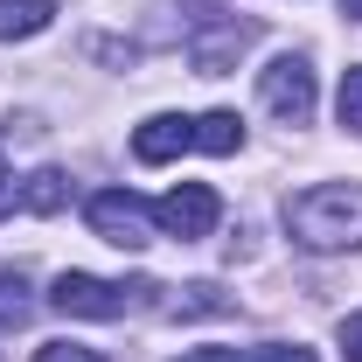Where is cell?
<instances>
[{
	"label": "cell",
	"instance_id": "obj_1",
	"mask_svg": "<svg viewBox=\"0 0 362 362\" xmlns=\"http://www.w3.org/2000/svg\"><path fill=\"white\" fill-rule=\"evenodd\" d=\"M286 230L300 251H356L362 244V188L356 181H320V188H300L286 202Z\"/></svg>",
	"mask_w": 362,
	"mask_h": 362
},
{
	"label": "cell",
	"instance_id": "obj_2",
	"mask_svg": "<svg viewBox=\"0 0 362 362\" xmlns=\"http://www.w3.org/2000/svg\"><path fill=\"white\" fill-rule=\"evenodd\" d=\"M146 293H160L153 279H133V286H119V279H98V272H63L56 286H49V307L70 320H119L133 314Z\"/></svg>",
	"mask_w": 362,
	"mask_h": 362
},
{
	"label": "cell",
	"instance_id": "obj_3",
	"mask_svg": "<svg viewBox=\"0 0 362 362\" xmlns=\"http://www.w3.org/2000/svg\"><path fill=\"white\" fill-rule=\"evenodd\" d=\"M258 105L279 126H307L314 119V63L307 56H272L258 70Z\"/></svg>",
	"mask_w": 362,
	"mask_h": 362
},
{
	"label": "cell",
	"instance_id": "obj_4",
	"mask_svg": "<svg viewBox=\"0 0 362 362\" xmlns=\"http://www.w3.org/2000/svg\"><path fill=\"white\" fill-rule=\"evenodd\" d=\"M153 223L168 230V237H181V244H195V237H209V230L223 223V195L209 181H181V188H168L153 202Z\"/></svg>",
	"mask_w": 362,
	"mask_h": 362
},
{
	"label": "cell",
	"instance_id": "obj_5",
	"mask_svg": "<svg viewBox=\"0 0 362 362\" xmlns=\"http://www.w3.org/2000/svg\"><path fill=\"white\" fill-rule=\"evenodd\" d=\"M90 230L105 237V244H119V251H146L153 244V209L139 202L133 188H105V195H90Z\"/></svg>",
	"mask_w": 362,
	"mask_h": 362
},
{
	"label": "cell",
	"instance_id": "obj_6",
	"mask_svg": "<svg viewBox=\"0 0 362 362\" xmlns=\"http://www.w3.org/2000/svg\"><path fill=\"white\" fill-rule=\"evenodd\" d=\"M258 42V21H237V14H216L209 28H195L188 35V63L202 70V77H230L237 70V56Z\"/></svg>",
	"mask_w": 362,
	"mask_h": 362
},
{
	"label": "cell",
	"instance_id": "obj_7",
	"mask_svg": "<svg viewBox=\"0 0 362 362\" xmlns=\"http://www.w3.org/2000/svg\"><path fill=\"white\" fill-rule=\"evenodd\" d=\"M188 146H195V119H181V112H153V119L133 133V160L160 168V160H175V153H188Z\"/></svg>",
	"mask_w": 362,
	"mask_h": 362
},
{
	"label": "cell",
	"instance_id": "obj_8",
	"mask_svg": "<svg viewBox=\"0 0 362 362\" xmlns=\"http://www.w3.org/2000/svg\"><path fill=\"white\" fill-rule=\"evenodd\" d=\"M14 202H21L28 216H56V209L70 202V175H63V168H35V175L14 188Z\"/></svg>",
	"mask_w": 362,
	"mask_h": 362
},
{
	"label": "cell",
	"instance_id": "obj_9",
	"mask_svg": "<svg viewBox=\"0 0 362 362\" xmlns=\"http://www.w3.org/2000/svg\"><path fill=\"white\" fill-rule=\"evenodd\" d=\"M56 21V0H0V42H28Z\"/></svg>",
	"mask_w": 362,
	"mask_h": 362
},
{
	"label": "cell",
	"instance_id": "obj_10",
	"mask_svg": "<svg viewBox=\"0 0 362 362\" xmlns=\"http://www.w3.org/2000/svg\"><path fill=\"white\" fill-rule=\"evenodd\" d=\"M195 146H202V153H237V146H244L237 112H202V119H195Z\"/></svg>",
	"mask_w": 362,
	"mask_h": 362
},
{
	"label": "cell",
	"instance_id": "obj_11",
	"mask_svg": "<svg viewBox=\"0 0 362 362\" xmlns=\"http://www.w3.org/2000/svg\"><path fill=\"white\" fill-rule=\"evenodd\" d=\"M28 314H35L28 279H21V272H0V327H28Z\"/></svg>",
	"mask_w": 362,
	"mask_h": 362
},
{
	"label": "cell",
	"instance_id": "obj_12",
	"mask_svg": "<svg viewBox=\"0 0 362 362\" xmlns=\"http://www.w3.org/2000/svg\"><path fill=\"white\" fill-rule=\"evenodd\" d=\"M334 112H341V126H349V133H362V63L341 77V98H334Z\"/></svg>",
	"mask_w": 362,
	"mask_h": 362
},
{
	"label": "cell",
	"instance_id": "obj_13",
	"mask_svg": "<svg viewBox=\"0 0 362 362\" xmlns=\"http://www.w3.org/2000/svg\"><path fill=\"white\" fill-rule=\"evenodd\" d=\"M35 362H105L98 349H77V341H49V349H35Z\"/></svg>",
	"mask_w": 362,
	"mask_h": 362
},
{
	"label": "cell",
	"instance_id": "obj_14",
	"mask_svg": "<svg viewBox=\"0 0 362 362\" xmlns=\"http://www.w3.org/2000/svg\"><path fill=\"white\" fill-rule=\"evenodd\" d=\"M258 362H320V356L300 349V341H272V349H258Z\"/></svg>",
	"mask_w": 362,
	"mask_h": 362
},
{
	"label": "cell",
	"instance_id": "obj_15",
	"mask_svg": "<svg viewBox=\"0 0 362 362\" xmlns=\"http://www.w3.org/2000/svg\"><path fill=\"white\" fill-rule=\"evenodd\" d=\"M181 362H258V349H188Z\"/></svg>",
	"mask_w": 362,
	"mask_h": 362
},
{
	"label": "cell",
	"instance_id": "obj_16",
	"mask_svg": "<svg viewBox=\"0 0 362 362\" xmlns=\"http://www.w3.org/2000/svg\"><path fill=\"white\" fill-rule=\"evenodd\" d=\"M341 356H349V362H362V314H349V320H341Z\"/></svg>",
	"mask_w": 362,
	"mask_h": 362
},
{
	"label": "cell",
	"instance_id": "obj_17",
	"mask_svg": "<svg viewBox=\"0 0 362 362\" xmlns=\"http://www.w3.org/2000/svg\"><path fill=\"white\" fill-rule=\"evenodd\" d=\"M349 14H362V0H349Z\"/></svg>",
	"mask_w": 362,
	"mask_h": 362
},
{
	"label": "cell",
	"instance_id": "obj_18",
	"mask_svg": "<svg viewBox=\"0 0 362 362\" xmlns=\"http://www.w3.org/2000/svg\"><path fill=\"white\" fill-rule=\"evenodd\" d=\"M0 181H7V160H0Z\"/></svg>",
	"mask_w": 362,
	"mask_h": 362
}]
</instances>
